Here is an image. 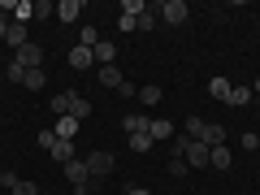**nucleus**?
<instances>
[{
	"label": "nucleus",
	"mask_w": 260,
	"mask_h": 195,
	"mask_svg": "<svg viewBox=\"0 0 260 195\" xmlns=\"http://www.w3.org/2000/svg\"><path fill=\"white\" fill-rule=\"evenodd\" d=\"M61 169H65V182L74 186V195H87V191H91L95 178H91V169H87V160H83V156L70 160V165H61Z\"/></svg>",
	"instance_id": "1"
},
{
	"label": "nucleus",
	"mask_w": 260,
	"mask_h": 195,
	"mask_svg": "<svg viewBox=\"0 0 260 195\" xmlns=\"http://www.w3.org/2000/svg\"><path fill=\"white\" fill-rule=\"evenodd\" d=\"M186 13H191V9H186V0H165V5L156 9V22H165V26H182Z\"/></svg>",
	"instance_id": "2"
},
{
	"label": "nucleus",
	"mask_w": 260,
	"mask_h": 195,
	"mask_svg": "<svg viewBox=\"0 0 260 195\" xmlns=\"http://www.w3.org/2000/svg\"><path fill=\"white\" fill-rule=\"evenodd\" d=\"M182 160H186V169H208L213 148H208V143H200V139H191V143H186V152H182Z\"/></svg>",
	"instance_id": "3"
},
{
	"label": "nucleus",
	"mask_w": 260,
	"mask_h": 195,
	"mask_svg": "<svg viewBox=\"0 0 260 195\" xmlns=\"http://www.w3.org/2000/svg\"><path fill=\"white\" fill-rule=\"evenodd\" d=\"M113 152H87V169H91V178H104V174H113Z\"/></svg>",
	"instance_id": "4"
},
{
	"label": "nucleus",
	"mask_w": 260,
	"mask_h": 195,
	"mask_svg": "<svg viewBox=\"0 0 260 195\" xmlns=\"http://www.w3.org/2000/svg\"><path fill=\"white\" fill-rule=\"evenodd\" d=\"M13 61H22L26 70H44V48H39V44H26V48H18Z\"/></svg>",
	"instance_id": "5"
},
{
	"label": "nucleus",
	"mask_w": 260,
	"mask_h": 195,
	"mask_svg": "<svg viewBox=\"0 0 260 195\" xmlns=\"http://www.w3.org/2000/svg\"><path fill=\"white\" fill-rule=\"evenodd\" d=\"M148 135H152V143H169V139H174V121H169V117H152L148 121Z\"/></svg>",
	"instance_id": "6"
},
{
	"label": "nucleus",
	"mask_w": 260,
	"mask_h": 195,
	"mask_svg": "<svg viewBox=\"0 0 260 195\" xmlns=\"http://www.w3.org/2000/svg\"><path fill=\"white\" fill-rule=\"evenodd\" d=\"M65 61H70V70H91L95 65V56H91V48H70V56H65Z\"/></svg>",
	"instance_id": "7"
},
{
	"label": "nucleus",
	"mask_w": 260,
	"mask_h": 195,
	"mask_svg": "<svg viewBox=\"0 0 260 195\" xmlns=\"http://www.w3.org/2000/svg\"><path fill=\"white\" fill-rule=\"evenodd\" d=\"M52 160H56V165H70V160H78V148H74V139H56V148H52Z\"/></svg>",
	"instance_id": "8"
},
{
	"label": "nucleus",
	"mask_w": 260,
	"mask_h": 195,
	"mask_svg": "<svg viewBox=\"0 0 260 195\" xmlns=\"http://www.w3.org/2000/svg\"><path fill=\"white\" fill-rule=\"evenodd\" d=\"M200 143H208V148H221V143H225V126H221V121H208L204 135H200Z\"/></svg>",
	"instance_id": "9"
},
{
	"label": "nucleus",
	"mask_w": 260,
	"mask_h": 195,
	"mask_svg": "<svg viewBox=\"0 0 260 195\" xmlns=\"http://www.w3.org/2000/svg\"><path fill=\"white\" fill-rule=\"evenodd\" d=\"M91 56H95V65H113V56H117V44H109V39H95Z\"/></svg>",
	"instance_id": "10"
},
{
	"label": "nucleus",
	"mask_w": 260,
	"mask_h": 195,
	"mask_svg": "<svg viewBox=\"0 0 260 195\" xmlns=\"http://www.w3.org/2000/svg\"><path fill=\"white\" fill-rule=\"evenodd\" d=\"M95 78H100L104 87H113V91H117V87L126 83V78H121V70H117V65H100V70H95Z\"/></svg>",
	"instance_id": "11"
},
{
	"label": "nucleus",
	"mask_w": 260,
	"mask_h": 195,
	"mask_svg": "<svg viewBox=\"0 0 260 195\" xmlns=\"http://www.w3.org/2000/svg\"><path fill=\"white\" fill-rule=\"evenodd\" d=\"M74 95H78V91H56V95H52V113H56V117H70V109H74Z\"/></svg>",
	"instance_id": "12"
},
{
	"label": "nucleus",
	"mask_w": 260,
	"mask_h": 195,
	"mask_svg": "<svg viewBox=\"0 0 260 195\" xmlns=\"http://www.w3.org/2000/svg\"><path fill=\"white\" fill-rule=\"evenodd\" d=\"M78 13H83V0H61L56 5V18L61 22H78Z\"/></svg>",
	"instance_id": "13"
},
{
	"label": "nucleus",
	"mask_w": 260,
	"mask_h": 195,
	"mask_svg": "<svg viewBox=\"0 0 260 195\" xmlns=\"http://www.w3.org/2000/svg\"><path fill=\"white\" fill-rule=\"evenodd\" d=\"M208 95H213V100H230V78H221V74H217V78H208Z\"/></svg>",
	"instance_id": "14"
},
{
	"label": "nucleus",
	"mask_w": 260,
	"mask_h": 195,
	"mask_svg": "<svg viewBox=\"0 0 260 195\" xmlns=\"http://www.w3.org/2000/svg\"><path fill=\"white\" fill-rule=\"evenodd\" d=\"M13 22H22V26H26L30 18H35V0H18V5H13V13H9Z\"/></svg>",
	"instance_id": "15"
},
{
	"label": "nucleus",
	"mask_w": 260,
	"mask_h": 195,
	"mask_svg": "<svg viewBox=\"0 0 260 195\" xmlns=\"http://www.w3.org/2000/svg\"><path fill=\"white\" fill-rule=\"evenodd\" d=\"M5 44H9V48H26V44H30V39H26V26H22V22H13L9 35H5Z\"/></svg>",
	"instance_id": "16"
},
{
	"label": "nucleus",
	"mask_w": 260,
	"mask_h": 195,
	"mask_svg": "<svg viewBox=\"0 0 260 195\" xmlns=\"http://www.w3.org/2000/svg\"><path fill=\"white\" fill-rule=\"evenodd\" d=\"M256 100V91H251V87H230V100L225 104H234V109H239V104H251Z\"/></svg>",
	"instance_id": "17"
},
{
	"label": "nucleus",
	"mask_w": 260,
	"mask_h": 195,
	"mask_svg": "<svg viewBox=\"0 0 260 195\" xmlns=\"http://www.w3.org/2000/svg\"><path fill=\"white\" fill-rule=\"evenodd\" d=\"M78 126H83V121H74V117H61V121H56V139H74V135H78Z\"/></svg>",
	"instance_id": "18"
},
{
	"label": "nucleus",
	"mask_w": 260,
	"mask_h": 195,
	"mask_svg": "<svg viewBox=\"0 0 260 195\" xmlns=\"http://www.w3.org/2000/svg\"><path fill=\"white\" fill-rule=\"evenodd\" d=\"M230 148H225V143H221V148H213V160H208V165H213V169H230Z\"/></svg>",
	"instance_id": "19"
},
{
	"label": "nucleus",
	"mask_w": 260,
	"mask_h": 195,
	"mask_svg": "<svg viewBox=\"0 0 260 195\" xmlns=\"http://www.w3.org/2000/svg\"><path fill=\"white\" fill-rule=\"evenodd\" d=\"M204 126H208L204 117H186V126H182V135H186V139H200V135H204Z\"/></svg>",
	"instance_id": "20"
},
{
	"label": "nucleus",
	"mask_w": 260,
	"mask_h": 195,
	"mask_svg": "<svg viewBox=\"0 0 260 195\" xmlns=\"http://www.w3.org/2000/svg\"><path fill=\"white\" fill-rule=\"evenodd\" d=\"M148 121L152 117H135V113H130L126 117V135H148Z\"/></svg>",
	"instance_id": "21"
},
{
	"label": "nucleus",
	"mask_w": 260,
	"mask_h": 195,
	"mask_svg": "<svg viewBox=\"0 0 260 195\" xmlns=\"http://www.w3.org/2000/svg\"><path fill=\"white\" fill-rule=\"evenodd\" d=\"M70 117H74V121L91 117V100H83V95H74V109H70Z\"/></svg>",
	"instance_id": "22"
},
{
	"label": "nucleus",
	"mask_w": 260,
	"mask_h": 195,
	"mask_svg": "<svg viewBox=\"0 0 260 195\" xmlns=\"http://www.w3.org/2000/svg\"><path fill=\"white\" fill-rule=\"evenodd\" d=\"M139 104H160V87H156V83L139 87Z\"/></svg>",
	"instance_id": "23"
},
{
	"label": "nucleus",
	"mask_w": 260,
	"mask_h": 195,
	"mask_svg": "<svg viewBox=\"0 0 260 195\" xmlns=\"http://www.w3.org/2000/svg\"><path fill=\"white\" fill-rule=\"evenodd\" d=\"M22 83H26V91H39L48 78H44V70H26V78H22Z\"/></svg>",
	"instance_id": "24"
},
{
	"label": "nucleus",
	"mask_w": 260,
	"mask_h": 195,
	"mask_svg": "<svg viewBox=\"0 0 260 195\" xmlns=\"http://www.w3.org/2000/svg\"><path fill=\"white\" fill-rule=\"evenodd\" d=\"M130 152H152V135H130Z\"/></svg>",
	"instance_id": "25"
},
{
	"label": "nucleus",
	"mask_w": 260,
	"mask_h": 195,
	"mask_svg": "<svg viewBox=\"0 0 260 195\" xmlns=\"http://www.w3.org/2000/svg\"><path fill=\"white\" fill-rule=\"evenodd\" d=\"M5 74H9L13 83H22V78H26V65H22V61H9V65H5Z\"/></svg>",
	"instance_id": "26"
},
{
	"label": "nucleus",
	"mask_w": 260,
	"mask_h": 195,
	"mask_svg": "<svg viewBox=\"0 0 260 195\" xmlns=\"http://www.w3.org/2000/svg\"><path fill=\"white\" fill-rule=\"evenodd\" d=\"M169 174H174V178H186L191 169H186V160H182V156H169Z\"/></svg>",
	"instance_id": "27"
},
{
	"label": "nucleus",
	"mask_w": 260,
	"mask_h": 195,
	"mask_svg": "<svg viewBox=\"0 0 260 195\" xmlns=\"http://www.w3.org/2000/svg\"><path fill=\"white\" fill-rule=\"evenodd\" d=\"M121 13H130V18H139V13H148V5H143V0H126V5H121Z\"/></svg>",
	"instance_id": "28"
},
{
	"label": "nucleus",
	"mask_w": 260,
	"mask_h": 195,
	"mask_svg": "<svg viewBox=\"0 0 260 195\" xmlns=\"http://www.w3.org/2000/svg\"><path fill=\"white\" fill-rule=\"evenodd\" d=\"M52 13H56L52 0H35V18H52Z\"/></svg>",
	"instance_id": "29"
},
{
	"label": "nucleus",
	"mask_w": 260,
	"mask_h": 195,
	"mask_svg": "<svg viewBox=\"0 0 260 195\" xmlns=\"http://www.w3.org/2000/svg\"><path fill=\"white\" fill-rule=\"evenodd\" d=\"M78 44H83V48H95V26H83V30H78Z\"/></svg>",
	"instance_id": "30"
},
{
	"label": "nucleus",
	"mask_w": 260,
	"mask_h": 195,
	"mask_svg": "<svg viewBox=\"0 0 260 195\" xmlns=\"http://www.w3.org/2000/svg\"><path fill=\"white\" fill-rule=\"evenodd\" d=\"M13 195H39V186H35V182H22V178H18V182H13Z\"/></svg>",
	"instance_id": "31"
},
{
	"label": "nucleus",
	"mask_w": 260,
	"mask_h": 195,
	"mask_svg": "<svg viewBox=\"0 0 260 195\" xmlns=\"http://www.w3.org/2000/svg\"><path fill=\"white\" fill-rule=\"evenodd\" d=\"M39 148H48V152L56 148V130H39Z\"/></svg>",
	"instance_id": "32"
},
{
	"label": "nucleus",
	"mask_w": 260,
	"mask_h": 195,
	"mask_svg": "<svg viewBox=\"0 0 260 195\" xmlns=\"http://www.w3.org/2000/svg\"><path fill=\"white\" fill-rule=\"evenodd\" d=\"M152 26H156V13H152V9L139 13V26H135V30H152Z\"/></svg>",
	"instance_id": "33"
},
{
	"label": "nucleus",
	"mask_w": 260,
	"mask_h": 195,
	"mask_svg": "<svg viewBox=\"0 0 260 195\" xmlns=\"http://www.w3.org/2000/svg\"><path fill=\"white\" fill-rule=\"evenodd\" d=\"M239 143H243V148H247V152H251V148H260V135H256V130H247V135H243V139H239Z\"/></svg>",
	"instance_id": "34"
},
{
	"label": "nucleus",
	"mask_w": 260,
	"mask_h": 195,
	"mask_svg": "<svg viewBox=\"0 0 260 195\" xmlns=\"http://www.w3.org/2000/svg\"><path fill=\"white\" fill-rule=\"evenodd\" d=\"M13 182H18V174H13V169H0V186H9V191H13Z\"/></svg>",
	"instance_id": "35"
},
{
	"label": "nucleus",
	"mask_w": 260,
	"mask_h": 195,
	"mask_svg": "<svg viewBox=\"0 0 260 195\" xmlns=\"http://www.w3.org/2000/svg\"><path fill=\"white\" fill-rule=\"evenodd\" d=\"M9 26H13V18H9V13H0V39L9 35Z\"/></svg>",
	"instance_id": "36"
},
{
	"label": "nucleus",
	"mask_w": 260,
	"mask_h": 195,
	"mask_svg": "<svg viewBox=\"0 0 260 195\" xmlns=\"http://www.w3.org/2000/svg\"><path fill=\"white\" fill-rule=\"evenodd\" d=\"M126 195H152L148 186H126Z\"/></svg>",
	"instance_id": "37"
},
{
	"label": "nucleus",
	"mask_w": 260,
	"mask_h": 195,
	"mask_svg": "<svg viewBox=\"0 0 260 195\" xmlns=\"http://www.w3.org/2000/svg\"><path fill=\"white\" fill-rule=\"evenodd\" d=\"M251 91H260V78H256V83H251Z\"/></svg>",
	"instance_id": "38"
},
{
	"label": "nucleus",
	"mask_w": 260,
	"mask_h": 195,
	"mask_svg": "<svg viewBox=\"0 0 260 195\" xmlns=\"http://www.w3.org/2000/svg\"><path fill=\"white\" fill-rule=\"evenodd\" d=\"M256 104H260V91H256Z\"/></svg>",
	"instance_id": "39"
},
{
	"label": "nucleus",
	"mask_w": 260,
	"mask_h": 195,
	"mask_svg": "<svg viewBox=\"0 0 260 195\" xmlns=\"http://www.w3.org/2000/svg\"><path fill=\"white\" fill-rule=\"evenodd\" d=\"M0 65H5V56H0Z\"/></svg>",
	"instance_id": "40"
}]
</instances>
